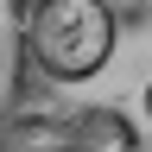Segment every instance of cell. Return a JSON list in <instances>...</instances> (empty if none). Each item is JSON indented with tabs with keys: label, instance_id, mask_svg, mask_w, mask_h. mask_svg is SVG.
Segmentation results:
<instances>
[{
	"label": "cell",
	"instance_id": "6da1fadb",
	"mask_svg": "<svg viewBox=\"0 0 152 152\" xmlns=\"http://www.w3.org/2000/svg\"><path fill=\"white\" fill-rule=\"evenodd\" d=\"M121 13L108 0H32L26 7V57L51 83H89L114 64Z\"/></svg>",
	"mask_w": 152,
	"mask_h": 152
},
{
	"label": "cell",
	"instance_id": "7a4b0ae2",
	"mask_svg": "<svg viewBox=\"0 0 152 152\" xmlns=\"http://www.w3.org/2000/svg\"><path fill=\"white\" fill-rule=\"evenodd\" d=\"M19 83H26V0H0V146L13 133Z\"/></svg>",
	"mask_w": 152,
	"mask_h": 152
},
{
	"label": "cell",
	"instance_id": "3957f363",
	"mask_svg": "<svg viewBox=\"0 0 152 152\" xmlns=\"http://www.w3.org/2000/svg\"><path fill=\"white\" fill-rule=\"evenodd\" d=\"M70 152H140V133L121 108H83L70 114Z\"/></svg>",
	"mask_w": 152,
	"mask_h": 152
},
{
	"label": "cell",
	"instance_id": "277c9868",
	"mask_svg": "<svg viewBox=\"0 0 152 152\" xmlns=\"http://www.w3.org/2000/svg\"><path fill=\"white\" fill-rule=\"evenodd\" d=\"M0 152H70V121H51V114L13 121V133H7Z\"/></svg>",
	"mask_w": 152,
	"mask_h": 152
},
{
	"label": "cell",
	"instance_id": "5b68a950",
	"mask_svg": "<svg viewBox=\"0 0 152 152\" xmlns=\"http://www.w3.org/2000/svg\"><path fill=\"white\" fill-rule=\"evenodd\" d=\"M146 121H152V83H146Z\"/></svg>",
	"mask_w": 152,
	"mask_h": 152
}]
</instances>
